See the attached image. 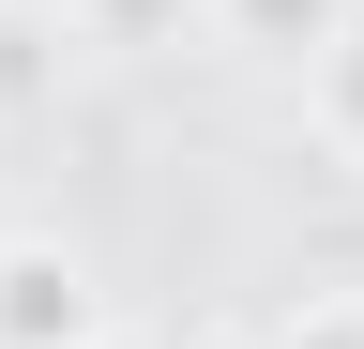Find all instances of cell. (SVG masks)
Returning a JSON list of instances; mask_svg holds the SVG:
<instances>
[{
  "instance_id": "cell-1",
  "label": "cell",
  "mask_w": 364,
  "mask_h": 349,
  "mask_svg": "<svg viewBox=\"0 0 364 349\" xmlns=\"http://www.w3.org/2000/svg\"><path fill=\"white\" fill-rule=\"evenodd\" d=\"M0 349H107V274L61 228H0Z\"/></svg>"
},
{
  "instance_id": "cell-2",
  "label": "cell",
  "mask_w": 364,
  "mask_h": 349,
  "mask_svg": "<svg viewBox=\"0 0 364 349\" xmlns=\"http://www.w3.org/2000/svg\"><path fill=\"white\" fill-rule=\"evenodd\" d=\"M198 16H213V46H243V61H318V46H349V31H364V0H198Z\"/></svg>"
},
{
  "instance_id": "cell-3",
  "label": "cell",
  "mask_w": 364,
  "mask_h": 349,
  "mask_svg": "<svg viewBox=\"0 0 364 349\" xmlns=\"http://www.w3.org/2000/svg\"><path fill=\"white\" fill-rule=\"evenodd\" d=\"M304 122H318V137H334V152L364 167V31H349V46H318V61H304Z\"/></svg>"
},
{
  "instance_id": "cell-4",
  "label": "cell",
  "mask_w": 364,
  "mask_h": 349,
  "mask_svg": "<svg viewBox=\"0 0 364 349\" xmlns=\"http://www.w3.org/2000/svg\"><path fill=\"white\" fill-rule=\"evenodd\" d=\"M182 16H198V0H61V31H76V46H182Z\"/></svg>"
},
{
  "instance_id": "cell-5",
  "label": "cell",
  "mask_w": 364,
  "mask_h": 349,
  "mask_svg": "<svg viewBox=\"0 0 364 349\" xmlns=\"http://www.w3.org/2000/svg\"><path fill=\"white\" fill-rule=\"evenodd\" d=\"M258 349H364V289H318L289 319H258Z\"/></svg>"
}]
</instances>
